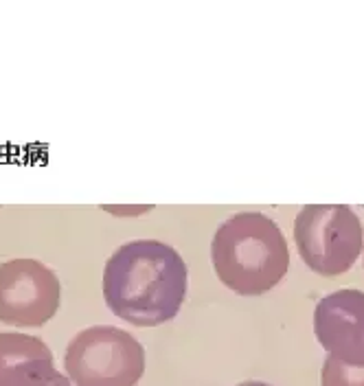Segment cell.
<instances>
[{
    "label": "cell",
    "instance_id": "obj_1",
    "mask_svg": "<svg viewBox=\"0 0 364 386\" xmlns=\"http://www.w3.org/2000/svg\"><path fill=\"white\" fill-rule=\"evenodd\" d=\"M187 264L176 248L156 239L119 246L103 270V296L114 316L136 327H156L180 312Z\"/></svg>",
    "mask_w": 364,
    "mask_h": 386
},
{
    "label": "cell",
    "instance_id": "obj_2",
    "mask_svg": "<svg viewBox=\"0 0 364 386\" xmlns=\"http://www.w3.org/2000/svg\"><path fill=\"white\" fill-rule=\"evenodd\" d=\"M217 279L242 296L270 292L290 268L288 242L264 213H237L217 228L211 244Z\"/></svg>",
    "mask_w": 364,
    "mask_h": 386
},
{
    "label": "cell",
    "instance_id": "obj_3",
    "mask_svg": "<svg viewBox=\"0 0 364 386\" xmlns=\"http://www.w3.org/2000/svg\"><path fill=\"white\" fill-rule=\"evenodd\" d=\"M64 369L75 386H136L145 373V349L129 331L94 325L68 342Z\"/></svg>",
    "mask_w": 364,
    "mask_h": 386
},
{
    "label": "cell",
    "instance_id": "obj_4",
    "mask_svg": "<svg viewBox=\"0 0 364 386\" xmlns=\"http://www.w3.org/2000/svg\"><path fill=\"white\" fill-rule=\"evenodd\" d=\"M362 224L345 204H309L296 215L294 242L301 259L323 276L347 272L362 250Z\"/></svg>",
    "mask_w": 364,
    "mask_h": 386
},
{
    "label": "cell",
    "instance_id": "obj_5",
    "mask_svg": "<svg viewBox=\"0 0 364 386\" xmlns=\"http://www.w3.org/2000/svg\"><path fill=\"white\" fill-rule=\"evenodd\" d=\"M62 286L57 274L35 259L0 264V320L16 327H42L57 314Z\"/></svg>",
    "mask_w": 364,
    "mask_h": 386
},
{
    "label": "cell",
    "instance_id": "obj_6",
    "mask_svg": "<svg viewBox=\"0 0 364 386\" xmlns=\"http://www.w3.org/2000/svg\"><path fill=\"white\" fill-rule=\"evenodd\" d=\"M314 331L329 355L364 367V292L338 290L323 296L314 312Z\"/></svg>",
    "mask_w": 364,
    "mask_h": 386
},
{
    "label": "cell",
    "instance_id": "obj_7",
    "mask_svg": "<svg viewBox=\"0 0 364 386\" xmlns=\"http://www.w3.org/2000/svg\"><path fill=\"white\" fill-rule=\"evenodd\" d=\"M57 373L46 342L20 331H0V386H48Z\"/></svg>",
    "mask_w": 364,
    "mask_h": 386
},
{
    "label": "cell",
    "instance_id": "obj_8",
    "mask_svg": "<svg viewBox=\"0 0 364 386\" xmlns=\"http://www.w3.org/2000/svg\"><path fill=\"white\" fill-rule=\"evenodd\" d=\"M320 384L323 386H364V367H351L327 355L320 371Z\"/></svg>",
    "mask_w": 364,
    "mask_h": 386
},
{
    "label": "cell",
    "instance_id": "obj_9",
    "mask_svg": "<svg viewBox=\"0 0 364 386\" xmlns=\"http://www.w3.org/2000/svg\"><path fill=\"white\" fill-rule=\"evenodd\" d=\"M48 386H72V382L68 380V377H66V375H62V373H57V377H55V380H53V382H50Z\"/></svg>",
    "mask_w": 364,
    "mask_h": 386
},
{
    "label": "cell",
    "instance_id": "obj_10",
    "mask_svg": "<svg viewBox=\"0 0 364 386\" xmlns=\"http://www.w3.org/2000/svg\"><path fill=\"white\" fill-rule=\"evenodd\" d=\"M239 386H272V384H266V382H244Z\"/></svg>",
    "mask_w": 364,
    "mask_h": 386
}]
</instances>
